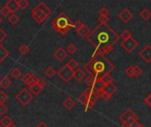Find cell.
<instances>
[{"mask_svg": "<svg viewBox=\"0 0 151 127\" xmlns=\"http://www.w3.org/2000/svg\"><path fill=\"white\" fill-rule=\"evenodd\" d=\"M119 35L107 24H99L86 38L96 50L102 52L104 55L110 53L113 46L119 40Z\"/></svg>", "mask_w": 151, "mask_h": 127, "instance_id": "1", "label": "cell"}, {"mask_svg": "<svg viewBox=\"0 0 151 127\" xmlns=\"http://www.w3.org/2000/svg\"><path fill=\"white\" fill-rule=\"evenodd\" d=\"M84 69L89 75H93L96 79H100L104 74H110L115 69V66L102 52L96 50L92 58L85 64Z\"/></svg>", "mask_w": 151, "mask_h": 127, "instance_id": "2", "label": "cell"}, {"mask_svg": "<svg viewBox=\"0 0 151 127\" xmlns=\"http://www.w3.org/2000/svg\"><path fill=\"white\" fill-rule=\"evenodd\" d=\"M51 25H52L53 29L56 32H58L63 35L66 34L70 31V29L73 26L70 19L64 12H61L56 19H54Z\"/></svg>", "mask_w": 151, "mask_h": 127, "instance_id": "3", "label": "cell"}, {"mask_svg": "<svg viewBox=\"0 0 151 127\" xmlns=\"http://www.w3.org/2000/svg\"><path fill=\"white\" fill-rule=\"evenodd\" d=\"M33 95L27 88H22L17 95H16V99L18 102L22 104L23 106L27 105L32 100H33Z\"/></svg>", "mask_w": 151, "mask_h": 127, "instance_id": "4", "label": "cell"}, {"mask_svg": "<svg viewBox=\"0 0 151 127\" xmlns=\"http://www.w3.org/2000/svg\"><path fill=\"white\" fill-rule=\"evenodd\" d=\"M85 92H86V94L88 95V104L86 106V110H88L93 108V106L97 102L99 97L96 95V91L93 88H88L85 90Z\"/></svg>", "mask_w": 151, "mask_h": 127, "instance_id": "5", "label": "cell"}, {"mask_svg": "<svg viewBox=\"0 0 151 127\" xmlns=\"http://www.w3.org/2000/svg\"><path fill=\"white\" fill-rule=\"evenodd\" d=\"M58 75L59 76V78L65 81V82H69L73 78V71L72 69H70L66 65H65L58 72Z\"/></svg>", "mask_w": 151, "mask_h": 127, "instance_id": "6", "label": "cell"}, {"mask_svg": "<svg viewBox=\"0 0 151 127\" xmlns=\"http://www.w3.org/2000/svg\"><path fill=\"white\" fill-rule=\"evenodd\" d=\"M120 46L128 53H131L132 51H134L137 47H138V42L135 39H134L133 37L126 40V41H122L120 42Z\"/></svg>", "mask_w": 151, "mask_h": 127, "instance_id": "7", "label": "cell"}, {"mask_svg": "<svg viewBox=\"0 0 151 127\" xmlns=\"http://www.w3.org/2000/svg\"><path fill=\"white\" fill-rule=\"evenodd\" d=\"M32 18L35 22L42 23L48 18V16L43 11H42L37 6H35L32 11Z\"/></svg>", "mask_w": 151, "mask_h": 127, "instance_id": "8", "label": "cell"}, {"mask_svg": "<svg viewBox=\"0 0 151 127\" xmlns=\"http://www.w3.org/2000/svg\"><path fill=\"white\" fill-rule=\"evenodd\" d=\"M21 80H22L26 85H27L28 88H30V87H32V86H35V85L37 83L38 78H37L35 74H33V73H31V72H26L25 75L21 78Z\"/></svg>", "mask_w": 151, "mask_h": 127, "instance_id": "9", "label": "cell"}, {"mask_svg": "<svg viewBox=\"0 0 151 127\" xmlns=\"http://www.w3.org/2000/svg\"><path fill=\"white\" fill-rule=\"evenodd\" d=\"M140 57L146 62L147 64L151 63V45L144 46L140 51Z\"/></svg>", "mask_w": 151, "mask_h": 127, "instance_id": "10", "label": "cell"}, {"mask_svg": "<svg viewBox=\"0 0 151 127\" xmlns=\"http://www.w3.org/2000/svg\"><path fill=\"white\" fill-rule=\"evenodd\" d=\"M131 118H139V117L131 109L126 110L119 117V120L121 121V123H125Z\"/></svg>", "mask_w": 151, "mask_h": 127, "instance_id": "11", "label": "cell"}, {"mask_svg": "<svg viewBox=\"0 0 151 127\" xmlns=\"http://www.w3.org/2000/svg\"><path fill=\"white\" fill-rule=\"evenodd\" d=\"M119 19H121V21H122L123 23L127 24V23H128V22L134 18V14H133V12L130 11L127 8H124V9L121 11V12L119 13Z\"/></svg>", "mask_w": 151, "mask_h": 127, "instance_id": "12", "label": "cell"}, {"mask_svg": "<svg viewBox=\"0 0 151 127\" xmlns=\"http://www.w3.org/2000/svg\"><path fill=\"white\" fill-rule=\"evenodd\" d=\"M53 55H54V57H55L56 59H58L59 62H62V61H64L67 57L68 53H67V51L63 47H59V48H58L54 51Z\"/></svg>", "mask_w": 151, "mask_h": 127, "instance_id": "13", "label": "cell"}, {"mask_svg": "<svg viewBox=\"0 0 151 127\" xmlns=\"http://www.w3.org/2000/svg\"><path fill=\"white\" fill-rule=\"evenodd\" d=\"M85 77H86V73H85V72L83 71L82 68L78 67L77 69H75L73 71V78L78 82H81L83 79H85Z\"/></svg>", "mask_w": 151, "mask_h": 127, "instance_id": "14", "label": "cell"}, {"mask_svg": "<svg viewBox=\"0 0 151 127\" xmlns=\"http://www.w3.org/2000/svg\"><path fill=\"white\" fill-rule=\"evenodd\" d=\"M4 7H6L11 13H14L18 9H19V6H18V1L16 0H9L5 3V5Z\"/></svg>", "mask_w": 151, "mask_h": 127, "instance_id": "15", "label": "cell"}, {"mask_svg": "<svg viewBox=\"0 0 151 127\" xmlns=\"http://www.w3.org/2000/svg\"><path fill=\"white\" fill-rule=\"evenodd\" d=\"M103 90H104L106 94H108V95H110L111 96H112V95L118 90V88H117V86L114 85L113 82H112V83L105 84V86H104V88Z\"/></svg>", "mask_w": 151, "mask_h": 127, "instance_id": "16", "label": "cell"}, {"mask_svg": "<svg viewBox=\"0 0 151 127\" xmlns=\"http://www.w3.org/2000/svg\"><path fill=\"white\" fill-rule=\"evenodd\" d=\"M76 32H77V34H78L81 37H82V38H87V37L88 36V34L91 33L90 30H89V28H88L86 25H84L83 27H81L80 29L76 30Z\"/></svg>", "mask_w": 151, "mask_h": 127, "instance_id": "17", "label": "cell"}, {"mask_svg": "<svg viewBox=\"0 0 151 127\" xmlns=\"http://www.w3.org/2000/svg\"><path fill=\"white\" fill-rule=\"evenodd\" d=\"M63 106H64L67 110H71L75 106V101H74L72 97H67V98L65 99V101L63 102Z\"/></svg>", "mask_w": 151, "mask_h": 127, "instance_id": "18", "label": "cell"}, {"mask_svg": "<svg viewBox=\"0 0 151 127\" xmlns=\"http://www.w3.org/2000/svg\"><path fill=\"white\" fill-rule=\"evenodd\" d=\"M10 55V52L2 45L0 44V64L4 62Z\"/></svg>", "mask_w": 151, "mask_h": 127, "instance_id": "19", "label": "cell"}, {"mask_svg": "<svg viewBox=\"0 0 151 127\" xmlns=\"http://www.w3.org/2000/svg\"><path fill=\"white\" fill-rule=\"evenodd\" d=\"M42 11H43L47 16H49L50 13H51V11H50V9L49 8V6L44 3V2H39L38 4H37V5H36Z\"/></svg>", "mask_w": 151, "mask_h": 127, "instance_id": "20", "label": "cell"}, {"mask_svg": "<svg viewBox=\"0 0 151 127\" xmlns=\"http://www.w3.org/2000/svg\"><path fill=\"white\" fill-rule=\"evenodd\" d=\"M42 90H43V88L40 87L38 84H35V86H32V87L29 88V91L32 93L33 95H35V96L39 95L42 92Z\"/></svg>", "mask_w": 151, "mask_h": 127, "instance_id": "21", "label": "cell"}, {"mask_svg": "<svg viewBox=\"0 0 151 127\" xmlns=\"http://www.w3.org/2000/svg\"><path fill=\"white\" fill-rule=\"evenodd\" d=\"M11 85H12V81H11V80H10L8 77L4 76V77H3V78L0 80V87H1L2 88L6 89V88H8Z\"/></svg>", "mask_w": 151, "mask_h": 127, "instance_id": "22", "label": "cell"}, {"mask_svg": "<svg viewBox=\"0 0 151 127\" xmlns=\"http://www.w3.org/2000/svg\"><path fill=\"white\" fill-rule=\"evenodd\" d=\"M96 78L93 75H88L85 77V83L86 85L88 86V88H93L94 84H95V81H96Z\"/></svg>", "mask_w": 151, "mask_h": 127, "instance_id": "23", "label": "cell"}, {"mask_svg": "<svg viewBox=\"0 0 151 127\" xmlns=\"http://www.w3.org/2000/svg\"><path fill=\"white\" fill-rule=\"evenodd\" d=\"M104 86H105V84L104 83V81L101 79H96V81H95V84L93 86V88L96 91H100V90H103L104 89Z\"/></svg>", "mask_w": 151, "mask_h": 127, "instance_id": "24", "label": "cell"}, {"mask_svg": "<svg viewBox=\"0 0 151 127\" xmlns=\"http://www.w3.org/2000/svg\"><path fill=\"white\" fill-rule=\"evenodd\" d=\"M78 101H79L81 104H83V105H85V106H87V105L88 104V95H87V94H86L85 91L82 92V93L78 96Z\"/></svg>", "mask_w": 151, "mask_h": 127, "instance_id": "25", "label": "cell"}, {"mask_svg": "<svg viewBox=\"0 0 151 127\" xmlns=\"http://www.w3.org/2000/svg\"><path fill=\"white\" fill-rule=\"evenodd\" d=\"M132 68H133V77L137 78V77L141 76L143 72L142 68L139 65H134V66H132Z\"/></svg>", "mask_w": 151, "mask_h": 127, "instance_id": "26", "label": "cell"}, {"mask_svg": "<svg viewBox=\"0 0 151 127\" xmlns=\"http://www.w3.org/2000/svg\"><path fill=\"white\" fill-rule=\"evenodd\" d=\"M140 16H141V18H142V19L148 20V19H150V18L151 17V11L148 9V8H144V9L141 11Z\"/></svg>", "mask_w": 151, "mask_h": 127, "instance_id": "27", "label": "cell"}, {"mask_svg": "<svg viewBox=\"0 0 151 127\" xmlns=\"http://www.w3.org/2000/svg\"><path fill=\"white\" fill-rule=\"evenodd\" d=\"M0 123H1V125L4 127L9 126L10 125L13 124V123H12V120L11 118L8 117V116H4V117L2 118V119L0 120Z\"/></svg>", "mask_w": 151, "mask_h": 127, "instance_id": "28", "label": "cell"}, {"mask_svg": "<svg viewBox=\"0 0 151 127\" xmlns=\"http://www.w3.org/2000/svg\"><path fill=\"white\" fill-rule=\"evenodd\" d=\"M44 73H45V75L48 77V78H53L56 74H57V72H56V70L52 67V66H49L45 71H44Z\"/></svg>", "mask_w": 151, "mask_h": 127, "instance_id": "29", "label": "cell"}, {"mask_svg": "<svg viewBox=\"0 0 151 127\" xmlns=\"http://www.w3.org/2000/svg\"><path fill=\"white\" fill-rule=\"evenodd\" d=\"M65 65H66L70 69H72L73 71H74L75 69H77V68L79 67V63H78L75 59H73V58L70 59Z\"/></svg>", "mask_w": 151, "mask_h": 127, "instance_id": "30", "label": "cell"}, {"mask_svg": "<svg viewBox=\"0 0 151 127\" xmlns=\"http://www.w3.org/2000/svg\"><path fill=\"white\" fill-rule=\"evenodd\" d=\"M11 75L14 78V79H19L21 76V71L18 68V67H14L12 71H11Z\"/></svg>", "mask_w": 151, "mask_h": 127, "instance_id": "31", "label": "cell"}, {"mask_svg": "<svg viewBox=\"0 0 151 127\" xmlns=\"http://www.w3.org/2000/svg\"><path fill=\"white\" fill-rule=\"evenodd\" d=\"M8 20L10 21V23L12 25H16L19 22V17L15 14V13H12L9 17H8Z\"/></svg>", "mask_w": 151, "mask_h": 127, "instance_id": "32", "label": "cell"}, {"mask_svg": "<svg viewBox=\"0 0 151 127\" xmlns=\"http://www.w3.org/2000/svg\"><path fill=\"white\" fill-rule=\"evenodd\" d=\"M30 51V47L26 45V44H22L19 48V52L22 55H26Z\"/></svg>", "mask_w": 151, "mask_h": 127, "instance_id": "33", "label": "cell"}, {"mask_svg": "<svg viewBox=\"0 0 151 127\" xmlns=\"http://www.w3.org/2000/svg\"><path fill=\"white\" fill-rule=\"evenodd\" d=\"M66 51H67V53L73 55L77 51V47L73 43H69L66 47Z\"/></svg>", "mask_w": 151, "mask_h": 127, "instance_id": "34", "label": "cell"}, {"mask_svg": "<svg viewBox=\"0 0 151 127\" xmlns=\"http://www.w3.org/2000/svg\"><path fill=\"white\" fill-rule=\"evenodd\" d=\"M104 84H109V83H112L113 82V78L110 75V74H104L100 78Z\"/></svg>", "mask_w": 151, "mask_h": 127, "instance_id": "35", "label": "cell"}, {"mask_svg": "<svg viewBox=\"0 0 151 127\" xmlns=\"http://www.w3.org/2000/svg\"><path fill=\"white\" fill-rule=\"evenodd\" d=\"M29 5V3L27 0H18V6L20 10H25Z\"/></svg>", "mask_w": 151, "mask_h": 127, "instance_id": "36", "label": "cell"}, {"mask_svg": "<svg viewBox=\"0 0 151 127\" xmlns=\"http://www.w3.org/2000/svg\"><path fill=\"white\" fill-rule=\"evenodd\" d=\"M120 37L122 38L123 41H126V40H128L130 38H132V34L128 31V30H125L121 33L120 34Z\"/></svg>", "mask_w": 151, "mask_h": 127, "instance_id": "37", "label": "cell"}, {"mask_svg": "<svg viewBox=\"0 0 151 127\" xmlns=\"http://www.w3.org/2000/svg\"><path fill=\"white\" fill-rule=\"evenodd\" d=\"M99 14H100V16L109 17V15H110V11H109L106 7H102V8L99 10Z\"/></svg>", "mask_w": 151, "mask_h": 127, "instance_id": "38", "label": "cell"}, {"mask_svg": "<svg viewBox=\"0 0 151 127\" xmlns=\"http://www.w3.org/2000/svg\"><path fill=\"white\" fill-rule=\"evenodd\" d=\"M8 100V95L4 91H0V103H4Z\"/></svg>", "mask_w": 151, "mask_h": 127, "instance_id": "39", "label": "cell"}, {"mask_svg": "<svg viewBox=\"0 0 151 127\" xmlns=\"http://www.w3.org/2000/svg\"><path fill=\"white\" fill-rule=\"evenodd\" d=\"M8 109L4 103H0V116H4L7 112Z\"/></svg>", "mask_w": 151, "mask_h": 127, "instance_id": "40", "label": "cell"}, {"mask_svg": "<svg viewBox=\"0 0 151 127\" xmlns=\"http://www.w3.org/2000/svg\"><path fill=\"white\" fill-rule=\"evenodd\" d=\"M0 13L4 16V17H9L10 16V14H11V12H10V11L6 8V7H3L2 9H1V11H0Z\"/></svg>", "mask_w": 151, "mask_h": 127, "instance_id": "41", "label": "cell"}, {"mask_svg": "<svg viewBox=\"0 0 151 127\" xmlns=\"http://www.w3.org/2000/svg\"><path fill=\"white\" fill-rule=\"evenodd\" d=\"M98 21L100 22V24H107V22L109 21V17H105V16H100L98 17Z\"/></svg>", "mask_w": 151, "mask_h": 127, "instance_id": "42", "label": "cell"}, {"mask_svg": "<svg viewBox=\"0 0 151 127\" xmlns=\"http://www.w3.org/2000/svg\"><path fill=\"white\" fill-rule=\"evenodd\" d=\"M84 25H85V24H83V23H82V21H81V20H77V21H76L73 26L74 27V28H75L76 30H78V29H80L81 27H83Z\"/></svg>", "mask_w": 151, "mask_h": 127, "instance_id": "43", "label": "cell"}, {"mask_svg": "<svg viewBox=\"0 0 151 127\" xmlns=\"http://www.w3.org/2000/svg\"><path fill=\"white\" fill-rule=\"evenodd\" d=\"M6 36H7V34L2 29V28H0V44H1V42L6 38Z\"/></svg>", "mask_w": 151, "mask_h": 127, "instance_id": "44", "label": "cell"}, {"mask_svg": "<svg viewBox=\"0 0 151 127\" xmlns=\"http://www.w3.org/2000/svg\"><path fill=\"white\" fill-rule=\"evenodd\" d=\"M144 102L146 104H148V106L151 109V92L146 96V98L144 99Z\"/></svg>", "mask_w": 151, "mask_h": 127, "instance_id": "45", "label": "cell"}, {"mask_svg": "<svg viewBox=\"0 0 151 127\" xmlns=\"http://www.w3.org/2000/svg\"><path fill=\"white\" fill-rule=\"evenodd\" d=\"M125 72H126V74H127L128 77L132 78V77H133V68H132V66L127 67V68L126 69Z\"/></svg>", "mask_w": 151, "mask_h": 127, "instance_id": "46", "label": "cell"}, {"mask_svg": "<svg viewBox=\"0 0 151 127\" xmlns=\"http://www.w3.org/2000/svg\"><path fill=\"white\" fill-rule=\"evenodd\" d=\"M36 84H38L40 87H42V88H44L45 86H46V84H47V82L43 80V79H42V78H38V80H37V83Z\"/></svg>", "mask_w": 151, "mask_h": 127, "instance_id": "47", "label": "cell"}, {"mask_svg": "<svg viewBox=\"0 0 151 127\" xmlns=\"http://www.w3.org/2000/svg\"><path fill=\"white\" fill-rule=\"evenodd\" d=\"M102 99H104L105 102H108L111 98V96L110 95H108V94H106L104 91V94H103V95H102V97H101Z\"/></svg>", "mask_w": 151, "mask_h": 127, "instance_id": "48", "label": "cell"}, {"mask_svg": "<svg viewBox=\"0 0 151 127\" xmlns=\"http://www.w3.org/2000/svg\"><path fill=\"white\" fill-rule=\"evenodd\" d=\"M36 127H49L47 125H46V123L45 122H40L39 124H38V126Z\"/></svg>", "mask_w": 151, "mask_h": 127, "instance_id": "49", "label": "cell"}, {"mask_svg": "<svg viewBox=\"0 0 151 127\" xmlns=\"http://www.w3.org/2000/svg\"><path fill=\"white\" fill-rule=\"evenodd\" d=\"M135 127H146V126H144L143 125H141V124H138V125H137V126H135Z\"/></svg>", "mask_w": 151, "mask_h": 127, "instance_id": "50", "label": "cell"}, {"mask_svg": "<svg viewBox=\"0 0 151 127\" xmlns=\"http://www.w3.org/2000/svg\"><path fill=\"white\" fill-rule=\"evenodd\" d=\"M7 127H17V126H15L14 124H12V125H10L9 126H7Z\"/></svg>", "mask_w": 151, "mask_h": 127, "instance_id": "51", "label": "cell"}, {"mask_svg": "<svg viewBox=\"0 0 151 127\" xmlns=\"http://www.w3.org/2000/svg\"><path fill=\"white\" fill-rule=\"evenodd\" d=\"M2 21H3V19H2V18H1V17H0V24H1V23H2Z\"/></svg>", "mask_w": 151, "mask_h": 127, "instance_id": "52", "label": "cell"}]
</instances>
